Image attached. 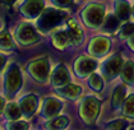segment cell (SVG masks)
<instances>
[{"label":"cell","mask_w":134,"mask_h":130,"mask_svg":"<svg viewBox=\"0 0 134 130\" xmlns=\"http://www.w3.org/2000/svg\"><path fill=\"white\" fill-rule=\"evenodd\" d=\"M23 86V75L19 65L10 63L3 71V92L7 98H13L18 94Z\"/></svg>","instance_id":"6da1fadb"},{"label":"cell","mask_w":134,"mask_h":130,"mask_svg":"<svg viewBox=\"0 0 134 130\" xmlns=\"http://www.w3.org/2000/svg\"><path fill=\"white\" fill-rule=\"evenodd\" d=\"M66 18V13L64 9L60 8H45L43 12L40 14V17L37 18L36 22V27L40 33L42 35H47L51 33L52 31L58 27H60V24L64 23V20Z\"/></svg>","instance_id":"7a4b0ae2"},{"label":"cell","mask_w":134,"mask_h":130,"mask_svg":"<svg viewBox=\"0 0 134 130\" xmlns=\"http://www.w3.org/2000/svg\"><path fill=\"white\" fill-rule=\"evenodd\" d=\"M24 70L32 80H35L38 84H45L50 79L51 63H50L47 56L36 58V59L28 61L26 64Z\"/></svg>","instance_id":"3957f363"},{"label":"cell","mask_w":134,"mask_h":130,"mask_svg":"<svg viewBox=\"0 0 134 130\" xmlns=\"http://www.w3.org/2000/svg\"><path fill=\"white\" fill-rule=\"evenodd\" d=\"M13 35H14V38L17 41V43L23 46V47L33 46V45L38 43L41 40V35L37 30V27L30 20L19 22L15 26Z\"/></svg>","instance_id":"277c9868"},{"label":"cell","mask_w":134,"mask_h":130,"mask_svg":"<svg viewBox=\"0 0 134 130\" xmlns=\"http://www.w3.org/2000/svg\"><path fill=\"white\" fill-rule=\"evenodd\" d=\"M106 15V8L101 3L93 1L87 4L81 12V19L83 24L88 28H100Z\"/></svg>","instance_id":"5b68a950"},{"label":"cell","mask_w":134,"mask_h":130,"mask_svg":"<svg viewBox=\"0 0 134 130\" xmlns=\"http://www.w3.org/2000/svg\"><path fill=\"white\" fill-rule=\"evenodd\" d=\"M101 110V101L94 96L83 97L79 103V116L84 124L92 125L97 120Z\"/></svg>","instance_id":"8992f818"},{"label":"cell","mask_w":134,"mask_h":130,"mask_svg":"<svg viewBox=\"0 0 134 130\" xmlns=\"http://www.w3.org/2000/svg\"><path fill=\"white\" fill-rule=\"evenodd\" d=\"M97 66H98V63L96 60V58H93L91 55H81L74 61L73 70L78 78H87L91 73L96 71Z\"/></svg>","instance_id":"52a82bcc"},{"label":"cell","mask_w":134,"mask_h":130,"mask_svg":"<svg viewBox=\"0 0 134 130\" xmlns=\"http://www.w3.org/2000/svg\"><path fill=\"white\" fill-rule=\"evenodd\" d=\"M43 0H22L18 5V12L27 20H35L45 9Z\"/></svg>","instance_id":"ba28073f"},{"label":"cell","mask_w":134,"mask_h":130,"mask_svg":"<svg viewBox=\"0 0 134 130\" xmlns=\"http://www.w3.org/2000/svg\"><path fill=\"white\" fill-rule=\"evenodd\" d=\"M123 64H124V61L120 54H115L113 56L107 58L102 63V65H101L102 77L107 80L114 79L115 77H118L120 74L121 68H123Z\"/></svg>","instance_id":"9c48e42d"},{"label":"cell","mask_w":134,"mask_h":130,"mask_svg":"<svg viewBox=\"0 0 134 130\" xmlns=\"http://www.w3.org/2000/svg\"><path fill=\"white\" fill-rule=\"evenodd\" d=\"M19 107L22 111V117L28 120L35 116V114L37 112L38 107H40V100H38V96L36 93H26L23 94L19 101Z\"/></svg>","instance_id":"30bf717a"},{"label":"cell","mask_w":134,"mask_h":130,"mask_svg":"<svg viewBox=\"0 0 134 130\" xmlns=\"http://www.w3.org/2000/svg\"><path fill=\"white\" fill-rule=\"evenodd\" d=\"M64 103L56 97H46L43 98L40 105V116L45 120L52 119L58 115H60Z\"/></svg>","instance_id":"8fae6325"},{"label":"cell","mask_w":134,"mask_h":130,"mask_svg":"<svg viewBox=\"0 0 134 130\" xmlns=\"http://www.w3.org/2000/svg\"><path fill=\"white\" fill-rule=\"evenodd\" d=\"M111 49V41L110 38L105 37V36H96L88 43V55H91L93 58H102L105 55H107V52Z\"/></svg>","instance_id":"7c38bea8"},{"label":"cell","mask_w":134,"mask_h":130,"mask_svg":"<svg viewBox=\"0 0 134 130\" xmlns=\"http://www.w3.org/2000/svg\"><path fill=\"white\" fill-rule=\"evenodd\" d=\"M49 82L51 83V86L54 88H55V87L64 86V84H66V83H70V82H72V78H70V73H69V70L66 68V65L63 64V63L56 64L55 68L51 69Z\"/></svg>","instance_id":"4fadbf2b"},{"label":"cell","mask_w":134,"mask_h":130,"mask_svg":"<svg viewBox=\"0 0 134 130\" xmlns=\"http://www.w3.org/2000/svg\"><path fill=\"white\" fill-rule=\"evenodd\" d=\"M54 92L58 96L65 98V100L75 101V100H78L81 97V94H82V87L70 82V83H66V84L60 86V87H55Z\"/></svg>","instance_id":"5bb4252c"},{"label":"cell","mask_w":134,"mask_h":130,"mask_svg":"<svg viewBox=\"0 0 134 130\" xmlns=\"http://www.w3.org/2000/svg\"><path fill=\"white\" fill-rule=\"evenodd\" d=\"M51 43L54 47H56L58 50H65L66 47H69L72 45V41L69 37V33L66 28H55L51 32Z\"/></svg>","instance_id":"9a60e30c"},{"label":"cell","mask_w":134,"mask_h":130,"mask_svg":"<svg viewBox=\"0 0 134 130\" xmlns=\"http://www.w3.org/2000/svg\"><path fill=\"white\" fill-rule=\"evenodd\" d=\"M65 28L69 33V37H70V41H72V45H81L83 41V32L81 30V27L78 26V23L75 20L69 19L66 20V26Z\"/></svg>","instance_id":"2e32d148"},{"label":"cell","mask_w":134,"mask_h":130,"mask_svg":"<svg viewBox=\"0 0 134 130\" xmlns=\"http://www.w3.org/2000/svg\"><path fill=\"white\" fill-rule=\"evenodd\" d=\"M120 28V19L116 17V14H106L102 20V24L100 26V30L103 33H115Z\"/></svg>","instance_id":"e0dca14e"},{"label":"cell","mask_w":134,"mask_h":130,"mask_svg":"<svg viewBox=\"0 0 134 130\" xmlns=\"http://www.w3.org/2000/svg\"><path fill=\"white\" fill-rule=\"evenodd\" d=\"M17 49V41L13 38L12 33L7 30L0 31V51L12 52Z\"/></svg>","instance_id":"ac0fdd59"},{"label":"cell","mask_w":134,"mask_h":130,"mask_svg":"<svg viewBox=\"0 0 134 130\" xmlns=\"http://www.w3.org/2000/svg\"><path fill=\"white\" fill-rule=\"evenodd\" d=\"M114 13L120 20H126L132 14V7L128 0H115L114 1Z\"/></svg>","instance_id":"d6986e66"},{"label":"cell","mask_w":134,"mask_h":130,"mask_svg":"<svg viewBox=\"0 0 134 130\" xmlns=\"http://www.w3.org/2000/svg\"><path fill=\"white\" fill-rule=\"evenodd\" d=\"M70 124V120L69 117L64 116V115H58L52 119H49L46 120V124H45V128L50 130H62V129H66Z\"/></svg>","instance_id":"ffe728a7"},{"label":"cell","mask_w":134,"mask_h":130,"mask_svg":"<svg viewBox=\"0 0 134 130\" xmlns=\"http://www.w3.org/2000/svg\"><path fill=\"white\" fill-rule=\"evenodd\" d=\"M4 117L7 120H18V119H22V111L21 107H19V103L18 102H7V106L4 109Z\"/></svg>","instance_id":"44dd1931"},{"label":"cell","mask_w":134,"mask_h":130,"mask_svg":"<svg viewBox=\"0 0 134 130\" xmlns=\"http://www.w3.org/2000/svg\"><path fill=\"white\" fill-rule=\"evenodd\" d=\"M125 98H126V87L124 84H120L113 92V98H111L113 107L114 109H120L123 106Z\"/></svg>","instance_id":"7402d4cb"},{"label":"cell","mask_w":134,"mask_h":130,"mask_svg":"<svg viewBox=\"0 0 134 130\" xmlns=\"http://www.w3.org/2000/svg\"><path fill=\"white\" fill-rule=\"evenodd\" d=\"M87 83H88L90 88L93 89L94 92H101V91L103 89V84H105L103 77L101 74L96 73V71H93V73H91V74L88 75Z\"/></svg>","instance_id":"603a6c76"},{"label":"cell","mask_w":134,"mask_h":130,"mask_svg":"<svg viewBox=\"0 0 134 130\" xmlns=\"http://www.w3.org/2000/svg\"><path fill=\"white\" fill-rule=\"evenodd\" d=\"M120 75L125 83L132 84L134 82V63L132 60L125 61L123 64V68L120 71Z\"/></svg>","instance_id":"cb8c5ba5"},{"label":"cell","mask_w":134,"mask_h":130,"mask_svg":"<svg viewBox=\"0 0 134 130\" xmlns=\"http://www.w3.org/2000/svg\"><path fill=\"white\" fill-rule=\"evenodd\" d=\"M123 115L126 117L134 119V93L129 94L123 103Z\"/></svg>","instance_id":"d4e9b609"},{"label":"cell","mask_w":134,"mask_h":130,"mask_svg":"<svg viewBox=\"0 0 134 130\" xmlns=\"http://www.w3.org/2000/svg\"><path fill=\"white\" fill-rule=\"evenodd\" d=\"M118 36L121 40H126L129 37L134 36V23L133 22H126L123 26H120V28L118 30Z\"/></svg>","instance_id":"484cf974"},{"label":"cell","mask_w":134,"mask_h":130,"mask_svg":"<svg viewBox=\"0 0 134 130\" xmlns=\"http://www.w3.org/2000/svg\"><path fill=\"white\" fill-rule=\"evenodd\" d=\"M5 128L8 130H27V129H30V124L26 120H22V119L9 120L7 122V126Z\"/></svg>","instance_id":"4316f807"},{"label":"cell","mask_w":134,"mask_h":130,"mask_svg":"<svg viewBox=\"0 0 134 130\" xmlns=\"http://www.w3.org/2000/svg\"><path fill=\"white\" fill-rule=\"evenodd\" d=\"M51 4L60 9H68L73 5V0H50Z\"/></svg>","instance_id":"83f0119b"},{"label":"cell","mask_w":134,"mask_h":130,"mask_svg":"<svg viewBox=\"0 0 134 130\" xmlns=\"http://www.w3.org/2000/svg\"><path fill=\"white\" fill-rule=\"evenodd\" d=\"M126 125H128V122L125 120H115L109 122L106 129H124V128H126Z\"/></svg>","instance_id":"f1b7e54d"},{"label":"cell","mask_w":134,"mask_h":130,"mask_svg":"<svg viewBox=\"0 0 134 130\" xmlns=\"http://www.w3.org/2000/svg\"><path fill=\"white\" fill-rule=\"evenodd\" d=\"M8 63V58H7V55L5 54H3V51H0V73H3L4 69L7 68V64Z\"/></svg>","instance_id":"f546056e"},{"label":"cell","mask_w":134,"mask_h":130,"mask_svg":"<svg viewBox=\"0 0 134 130\" xmlns=\"http://www.w3.org/2000/svg\"><path fill=\"white\" fill-rule=\"evenodd\" d=\"M5 106H7V101H5V98H4L3 96H0V116L4 114Z\"/></svg>","instance_id":"4dcf8cb0"},{"label":"cell","mask_w":134,"mask_h":130,"mask_svg":"<svg viewBox=\"0 0 134 130\" xmlns=\"http://www.w3.org/2000/svg\"><path fill=\"white\" fill-rule=\"evenodd\" d=\"M15 1L17 0H0V4H3V5H12Z\"/></svg>","instance_id":"1f68e13d"},{"label":"cell","mask_w":134,"mask_h":130,"mask_svg":"<svg viewBox=\"0 0 134 130\" xmlns=\"http://www.w3.org/2000/svg\"><path fill=\"white\" fill-rule=\"evenodd\" d=\"M129 47L132 49V50L134 51V36H132V37H129Z\"/></svg>","instance_id":"d6a6232c"},{"label":"cell","mask_w":134,"mask_h":130,"mask_svg":"<svg viewBox=\"0 0 134 130\" xmlns=\"http://www.w3.org/2000/svg\"><path fill=\"white\" fill-rule=\"evenodd\" d=\"M0 31H1V20H0Z\"/></svg>","instance_id":"836d02e7"},{"label":"cell","mask_w":134,"mask_h":130,"mask_svg":"<svg viewBox=\"0 0 134 130\" xmlns=\"http://www.w3.org/2000/svg\"><path fill=\"white\" fill-rule=\"evenodd\" d=\"M133 14H134V7H133Z\"/></svg>","instance_id":"e575fe53"}]
</instances>
